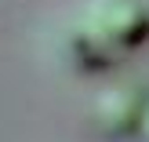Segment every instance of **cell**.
<instances>
[{"label":"cell","instance_id":"obj_1","mask_svg":"<svg viewBox=\"0 0 149 142\" xmlns=\"http://www.w3.org/2000/svg\"><path fill=\"white\" fill-rule=\"evenodd\" d=\"M80 26L109 55H120V51H131L138 44H146L149 7H146V0H91Z\"/></svg>","mask_w":149,"mask_h":142},{"label":"cell","instance_id":"obj_2","mask_svg":"<svg viewBox=\"0 0 149 142\" xmlns=\"http://www.w3.org/2000/svg\"><path fill=\"white\" fill-rule=\"evenodd\" d=\"M146 109L149 102L135 87L120 84V87H109V91L98 95L95 102V124H98L102 135L109 139H124L131 131H142V120H146Z\"/></svg>","mask_w":149,"mask_h":142},{"label":"cell","instance_id":"obj_3","mask_svg":"<svg viewBox=\"0 0 149 142\" xmlns=\"http://www.w3.org/2000/svg\"><path fill=\"white\" fill-rule=\"evenodd\" d=\"M142 131H146V142H149V109H146V120H142Z\"/></svg>","mask_w":149,"mask_h":142}]
</instances>
